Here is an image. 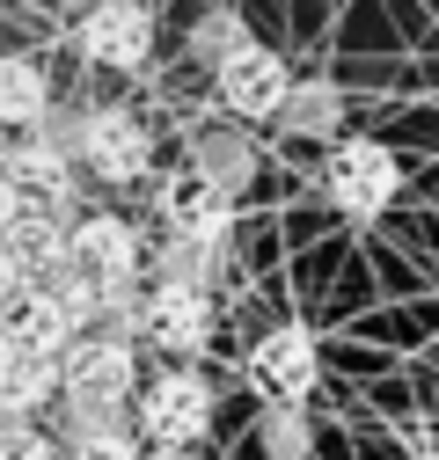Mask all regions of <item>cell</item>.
I'll list each match as a JSON object with an SVG mask.
<instances>
[{"mask_svg": "<svg viewBox=\"0 0 439 460\" xmlns=\"http://www.w3.org/2000/svg\"><path fill=\"white\" fill-rule=\"evenodd\" d=\"M322 190H329V205H337L345 219H373V212L396 205L403 168H396V154L381 139H337V154H329V168H322Z\"/></svg>", "mask_w": 439, "mask_h": 460, "instance_id": "obj_1", "label": "cell"}, {"mask_svg": "<svg viewBox=\"0 0 439 460\" xmlns=\"http://www.w3.org/2000/svg\"><path fill=\"white\" fill-rule=\"evenodd\" d=\"M139 431L154 446H198L212 431V380L176 366V373H161L147 394H139Z\"/></svg>", "mask_w": 439, "mask_h": 460, "instance_id": "obj_2", "label": "cell"}, {"mask_svg": "<svg viewBox=\"0 0 439 460\" xmlns=\"http://www.w3.org/2000/svg\"><path fill=\"white\" fill-rule=\"evenodd\" d=\"M74 51L88 66H147V51H154V8H139V0H103V8H88L74 22Z\"/></svg>", "mask_w": 439, "mask_h": 460, "instance_id": "obj_3", "label": "cell"}, {"mask_svg": "<svg viewBox=\"0 0 439 460\" xmlns=\"http://www.w3.org/2000/svg\"><path fill=\"white\" fill-rule=\"evenodd\" d=\"M74 154L103 183H139L154 168V139H147V125L132 118V110H88L81 132H74Z\"/></svg>", "mask_w": 439, "mask_h": 460, "instance_id": "obj_4", "label": "cell"}, {"mask_svg": "<svg viewBox=\"0 0 439 460\" xmlns=\"http://www.w3.org/2000/svg\"><path fill=\"white\" fill-rule=\"evenodd\" d=\"M315 373H322V358H315V336L300 322L271 329L249 351V380H256V394L271 402V410H300V402L315 394Z\"/></svg>", "mask_w": 439, "mask_h": 460, "instance_id": "obj_5", "label": "cell"}, {"mask_svg": "<svg viewBox=\"0 0 439 460\" xmlns=\"http://www.w3.org/2000/svg\"><path fill=\"white\" fill-rule=\"evenodd\" d=\"M59 373H67V394L81 402H132V343L110 329H88L59 351Z\"/></svg>", "mask_w": 439, "mask_h": 460, "instance_id": "obj_6", "label": "cell"}, {"mask_svg": "<svg viewBox=\"0 0 439 460\" xmlns=\"http://www.w3.org/2000/svg\"><path fill=\"white\" fill-rule=\"evenodd\" d=\"M0 343L22 358H59L67 343H74V322L67 307L44 293V285H15L8 300H0Z\"/></svg>", "mask_w": 439, "mask_h": 460, "instance_id": "obj_7", "label": "cell"}, {"mask_svg": "<svg viewBox=\"0 0 439 460\" xmlns=\"http://www.w3.org/2000/svg\"><path fill=\"white\" fill-rule=\"evenodd\" d=\"M212 329V293H198V285H161L154 293H139V336H154L161 351H198Z\"/></svg>", "mask_w": 439, "mask_h": 460, "instance_id": "obj_8", "label": "cell"}, {"mask_svg": "<svg viewBox=\"0 0 439 460\" xmlns=\"http://www.w3.org/2000/svg\"><path fill=\"white\" fill-rule=\"evenodd\" d=\"M286 88H293L286 59H279V51H264V44L235 51V59L220 66V102H228L235 118H279V102H286Z\"/></svg>", "mask_w": 439, "mask_h": 460, "instance_id": "obj_9", "label": "cell"}, {"mask_svg": "<svg viewBox=\"0 0 439 460\" xmlns=\"http://www.w3.org/2000/svg\"><path fill=\"white\" fill-rule=\"evenodd\" d=\"M74 270L95 278V285H132V278H139V234H132V219L88 212V219L74 226Z\"/></svg>", "mask_w": 439, "mask_h": 460, "instance_id": "obj_10", "label": "cell"}, {"mask_svg": "<svg viewBox=\"0 0 439 460\" xmlns=\"http://www.w3.org/2000/svg\"><path fill=\"white\" fill-rule=\"evenodd\" d=\"M161 205H169L176 234L228 249V226H235V198H228V190H212V183H198V176H176L169 190H161Z\"/></svg>", "mask_w": 439, "mask_h": 460, "instance_id": "obj_11", "label": "cell"}, {"mask_svg": "<svg viewBox=\"0 0 439 460\" xmlns=\"http://www.w3.org/2000/svg\"><path fill=\"white\" fill-rule=\"evenodd\" d=\"M15 190H22V205L30 212H51L67 198V183H74V168H67V146H44V139H22L15 154H8V168H0Z\"/></svg>", "mask_w": 439, "mask_h": 460, "instance_id": "obj_12", "label": "cell"}, {"mask_svg": "<svg viewBox=\"0 0 439 460\" xmlns=\"http://www.w3.org/2000/svg\"><path fill=\"white\" fill-rule=\"evenodd\" d=\"M249 168H256V154H249V132H235V125H212V132H198L191 139V168L184 176H198V183H212V190H242L249 183Z\"/></svg>", "mask_w": 439, "mask_h": 460, "instance_id": "obj_13", "label": "cell"}, {"mask_svg": "<svg viewBox=\"0 0 439 460\" xmlns=\"http://www.w3.org/2000/svg\"><path fill=\"white\" fill-rule=\"evenodd\" d=\"M44 118H51V74L37 59H22V51H8V59H0V125L37 132Z\"/></svg>", "mask_w": 439, "mask_h": 460, "instance_id": "obj_14", "label": "cell"}, {"mask_svg": "<svg viewBox=\"0 0 439 460\" xmlns=\"http://www.w3.org/2000/svg\"><path fill=\"white\" fill-rule=\"evenodd\" d=\"M279 125H286L293 139H329V132L345 125V95H337V81H293L286 102H279Z\"/></svg>", "mask_w": 439, "mask_h": 460, "instance_id": "obj_15", "label": "cell"}, {"mask_svg": "<svg viewBox=\"0 0 439 460\" xmlns=\"http://www.w3.org/2000/svg\"><path fill=\"white\" fill-rule=\"evenodd\" d=\"M184 51H191L198 66H212V74H220V66L235 59V51H249V22H242L235 8H212V15L191 30V44H184Z\"/></svg>", "mask_w": 439, "mask_h": 460, "instance_id": "obj_16", "label": "cell"}, {"mask_svg": "<svg viewBox=\"0 0 439 460\" xmlns=\"http://www.w3.org/2000/svg\"><path fill=\"white\" fill-rule=\"evenodd\" d=\"M125 431V402H81L67 394V438L88 446V438H118Z\"/></svg>", "mask_w": 439, "mask_h": 460, "instance_id": "obj_17", "label": "cell"}, {"mask_svg": "<svg viewBox=\"0 0 439 460\" xmlns=\"http://www.w3.org/2000/svg\"><path fill=\"white\" fill-rule=\"evenodd\" d=\"M308 417L300 410H264V453L271 460H308Z\"/></svg>", "mask_w": 439, "mask_h": 460, "instance_id": "obj_18", "label": "cell"}, {"mask_svg": "<svg viewBox=\"0 0 439 460\" xmlns=\"http://www.w3.org/2000/svg\"><path fill=\"white\" fill-rule=\"evenodd\" d=\"M74 460H147V453L132 446V431H118V438H88V446H74Z\"/></svg>", "mask_w": 439, "mask_h": 460, "instance_id": "obj_19", "label": "cell"}, {"mask_svg": "<svg viewBox=\"0 0 439 460\" xmlns=\"http://www.w3.org/2000/svg\"><path fill=\"white\" fill-rule=\"evenodd\" d=\"M22 212H30V205H22V190H15L8 176H0V234H8V226H15Z\"/></svg>", "mask_w": 439, "mask_h": 460, "instance_id": "obj_20", "label": "cell"}, {"mask_svg": "<svg viewBox=\"0 0 439 460\" xmlns=\"http://www.w3.org/2000/svg\"><path fill=\"white\" fill-rule=\"evenodd\" d=\"M15 285H22V270H15V256H8V242H0V300H8Z\"/></svg>", "mask_w": 439, "mask_h": 460, "instance_id": "obj_21", "label": "cell"}, {"mask_svg": "<svg viewBox=\"0 0 439 460\" xmlns=\"http://www.w3.org/2000/svg\"><path fill=\"white\" fill-rule=\"evenodd\" d=\"M147 460H191V446H154Z\"/></svg>", "mask_w": 439, "mask_h": 460, "instance_id": "obj_22", "label": "cell"}, {"mask_svg": "<svg viewBox=\"0 0 439 460\" xmlns=\"http://www.w3.org/2000/svg\"><path fill=\"white\" fill-rule=\"evenodd\" d=\"M51 8H67V15L81 8V15H88V8H103V0H51Z\"/></svg>", "mask_w": 439, "mask_h": 460, "instance_id": "obj_23", "label": "cell"}, {"mask_svg": "<svg viewBox=\"0 0 439 460\" xmlns=\"http://www.w3.org/2000/svg\"><path fill=\"white\" fill-rule=\"evenodd\" d=\"M8 366H15V351H8V343H0V387H8Z\"/></svg>", "mask_w": 439, "mask_h": 460, "instance_id": "obj_24", "label": "cell"}, {"mask_svg": "<svg viewBox=\"0 0 439 460\" xmlns=\"http://www.w3.org/2000/svg\"><path fill=\"white\" fill-rule=\"evenodd\" d=\"M425 460H439V438H425Z\"/></svg>", "mask_w": 439, "mask_h": 460, "instance_id": "obj_25", "label": "cell"}]
</instances>
